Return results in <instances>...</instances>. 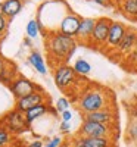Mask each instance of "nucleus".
Wrapping results in <instances>:
<instances>
[{
    "instance_id": "obj_25",
    "label": "nucleus",
    "mask_w": 137,
    "mask_h": 147,
    "mask_svg": "<svg viewBox=\"0 0 137 147\" xmlns=\"http://www.w3.org/2000/svg\"><path fill=\"white\" fill-rule=\"evenodd\" d=\"M7 25H9V19L6 16H3V15H0V37L6 32Z\"/></svg>"
},
{
    "instance_id": "obj_18",
    "label": "nucleus",
    "mask_w": 137,
    "mask_h": 147,
    "mask_svg": "<svg viewBox=\"0 0 137 147\" xmlns=\"http://www.w3.org/2000/svg\"><path fill=\"white\" fill-rule=\"evenodd\" d=\"M28 62L31 63V66L39 74H41V75L47 74V68H46V63H44V57L39 52H31V55L28 56Z\"/></svg>"
},
{
    "instance_id": "obj_11",
    "label": "nucleus",
    "mask_w": 137,
    "mask_h": 147,
    "mask_svg": "<svg viewBox=\"0 0 137 147\" xmlns=\"http://www.w3.org/2000/svg\"><path fill=\"white\" fill-rule=\"evenodd\" d=\"M85 121H93V122H99V124H108V125H114L115 121V112L111 107L102 109V110H96L92 113H85L84 115Z\"/></svg>"
},
{
    "instance_id": "obj_33",
    "label": "nucleus",
    "mask_w": 137,
    "mask_h": 147,
    "mask_svg": "<svg viewBox=\"0 0 137 147\" xmlns=\"http://www.w3.org/2000/svg\"><path fill=\"white\" fill-rule=\"evenodd\" d=\"M109 2H111L112 5H118V3L121 2V0H109Z\"/></svg>"
},
{
    "instance_id": "obj_26",
    "label": "nucleus",
    "mask_w": 137,
    "mask_h": 147,
    "mask_svg": "<svg viewBox=\"0 0 137 147\" xmlns=\"http://www.w3.org/2000/svg\"><path fill=\"white\" fill-rule=\"evenodd\" d=\"M60 118H62V121H64V122H71V119H72V112L68 109V110H65V112L60 113Z\"/></svg>"
},
{
    "instance_id": "obj_29",
    "label": "nucleus",
    "mask_w": 137,
    "mask_h": 147,
    "mask_svg": "<svg viewBox=\"0 0 137 147\" xmlns=\"http://www.w3.org/2000/svg\"><path fill=\"white\" fill-rule=\"evenodd\" d=\"M92 2H94L96 5H100V6H111L112 5L109 0H92Z\"/></svg>"
},
{
    "instance_id": "obj_14",
    "label": "nucleus",
    "mask_w": 137,
    "mask_h": 147,
    "mask_svg": "<svg viewBox=\"0 0 137 147\" xmlns=\"http://www.w3.org/2000/svg\"><path fill=\"white\" fill-rule=\"evenodd\" d=\"M137 46V31L133 28H127V32L118 47V52L124 55H130Z\"/></svg>"
},
{
    "instance_id": "obj_9",
    "label": "nucleus",
    "mask_w": 137,
    "mask_h": 147,
    "mask_svg": "<svg viewBox=\"0 0 137 147\" xmlns=\"http://www.w3.org/2000/svg\"><path fill=\"white\" fill-rule=\"evenodd\" d=\"M127 32V27L122 22L118 21H112L111 28H109V35H108V41H106V47L109 50H118V47L124 38V35Z\"/></svg>"
},
{
    "instance_id": "obj_12",
    "label": "nucleus",
    "mask_w": 137,
    "mask_h": 147,
    "mask_svg": "<svg viewBox=\"0 0 137 147\" xmlns=\"http://www.w3.org/2000/svg\"><path fill=\"white\" fill-rule=\"evenodd\" d=\"M72 144L75 147H111V138H93V137H81L77 136Z\"/></svg>"
},
{
    "instance_id": "obj_21",
    "label": "nucleus",
    "mask_w": 137,
    "mask_h": 147,
    "mask_svg": "<svg viewBox=\"0 0 137 147\" xmlns=\"http://www.w3.org/2000/svg\"><path fill=\"white\" fill-rule=\"evenodd\" d=\"M40 22L37 19H31L28 24H27V37H30V38H35L37 35H39L40 32Z\"/></svg>"
},
{
    "instance_id": "obj_1",
    "label": "nucleus",
    "mask_w": 137,
    "mask_h": 147,
    "mask_svg": "<svg viewBox=\"0 0 137 147\" xmlns=\"http://www.w3.org/2000/svg\"><path fill=\"white\" fill-rule=\"evenodd\" d=\"M77 38H72V37L64 35L59 31L50 32L47 34L46 38V50L50 56L52 62H58L59 65H64L66 60L71 57V55L75 52L77 49Z\"/></svg>"
},
{
    "instance_id": "obj_5",
    "label": "nucleus",
    "mask_w": 137,
    "mask_h": 147,
    "mask_svg": "<svg viewBox=\"0 0 137 147\" xmlns=\"http://www.w3.org/2000/svg\"><path fill=\"white\" fill-rule=\"evenodd\" d=\"M0 125H3L12 134H21L28 128V124L25 121L24 113L19 112V110H16V109L7 112L2 119H0Z\"/></svg>"
},
{
    "instance_id": "obj_30",
    "label": "nucleus",
    "mask_w": 137,
    "mask_h": 147,
    "mask_svg": "<svg viewBox=\"0 0 137 147\" xmlns=\"http://www.w3.org/2000/svg\"><path fill=\"white\" fill-rule=\"evenodd\" d=\"M28 147H43V143L40 140H34V141H31L28 144Z\"/></svg>"
},
{
    "instance_id": "obj_28",
    "label": "nucleus",
    "mask_w": 137,
    "mask_h": 147,
    "mask_svg": "<svg viewBox=\"0 0 137 147\" xmlns=\"http://www.w3.org/2000/svg\"><path fill=\"white\" fill-rule=\"evenodd\" d=\"M128 134L133 138H137V125H131L130 129H128Z\"/></svg>"
},
{
    "instance_id": "obj_34",
    "label": "nucleus",
    "mask_w": 137,
    "mask_h": 147,
    "mask_svg": "<svg viewBox=\"0 0 137 147\" xmlns=\"http://www.w3.org/2000/svg\"><path fill=\"white\" fill-rule=\"evenodd\" d=\"M2 9H3V2H0V15H2Z\"/></svg>"
},
{
    "instance_id": "obj_31",
    "label": "nucleus",
    "mask_w": 137,
    "mask_h": 147,
    "mask_svg": "<svg viewBox=\"0 0 137 147\" xmlns=\"http://www.w3.org/2000/svg\"><path fill=\"white\" fill-rule=\"evenodd\" d=\"M24 43H25L28 47H31V38H30V37H27V38H24Z\"/></svg>"
},
{
    "instance_id": "obj_3",
    "label": "nucleus",
    "mask_w": 137,
    "mask_h": 147,
    "mask_svg": "<svg viewBox=\"0 0 137 147\" xmlns=\"http://www.w3.org/2000/svg\"><path fill=\"white\" fill-rule=\"evenodd\" d=\"M112 131H114V125L99 124V122L83 119V124H81V127L78 129L77 136H81V137H93V138H111Z\"/></svg>"
},
{
    "instance_id": "obj_17",
    "label": "nucleus",
    "mask_w": 137,
    "mask_h": 147,
    "mask_svg": "<svg viewBox=\"0 0 137 147\" xmlns=\"http://www.w3.org/2000/svg\"><path fill=\"white\" fill-rule=\"evenodd\" d=\"M117 6L122 15L137 21V0H121Z\"/></svg>"
},
{
    "instance_id": "obj_32",
    "label": "nucleus",
    "mask_w": 137,
    "mask_h": 147,
    "mask_svg": "<svg viewBox=\"0 0 137 147\" xmlns=\"http://www.w3.org/2000/svg\"><path fill=\"white\" fill-rule=\"evenodd\" d=\"M5 147H19L16 143H10V144H7V146H5Z\"/></svg>"
},
{
    "instance_id": "obj_13",
    "label": "nucleus",
    "mask_w": 137,
    "mask_h": 147,
    "mask_svg": "<svg viewBox=\"0 0 137 147\" xmlns=\"http://www.w3.org/2000/svg\"><path fill=\"white\" fill-rule=\"evenodd\" d=\"M96 25V19L94 18H83L81 19V25H80V31L77 35V41H81L84 44H89L92 34Z\"/></svg>"
},
{
    "instance_id": "obj_27",
    "label": "nucleus",
    "mask_w": 137,
    "mask_h": 147,
    "mask_svg": "<svg viewBox=\"0 0 137 147\" xmlns=\"http://www.w3.org/2000/svg\"><path fill=\"white\" fill-rule=\"evenodd\" d=\"M69 128H71V124H69V122H64V121H62V124H60V131H62V132H68Z\"/></svg>"
},
{
    "instance_id": "obj_19",
    "label": "nucleus",
    "mask_w": 137,
    "mask_h": 147,
    "mask_svg": "<svg viewBox=\"0 0 137 147\" xmlns=\"http://www.w3.org/2000/svg\"><path fill=\"white\" fill-rule=\"evenodd\" d=\"M72 68H74V71H75L77 75H80V77H85V75H89V74L92 72V65L83 57L77 59L75 62H74Z\"/></svg>"
},
{
    "instance_id": "obj_24",
    "label": "nucleus",
    "mask_w": 137,
    "mask_h": 147,
    "mask_svg": "<svg viewBox=\"0 0 137 147\" xmlns=\"http://www.w3.org/2000/svg\"><path fill=\"white\" fill-rule=\"evenodd\" d=\"M62 144V137L60 136H56V137H53V138H50L47 141V144H44L43 147H59Z\"/></svg>"
},
{
    "instance_id": "obj_6",
    "label": "nucleus",
    "mask_w": 137,
    "mask_h": 147,
    "mask_svg": "<svg viewBox=\"0 0 137 147\" xmlns=\"http://www.w3.org/2000/svg\"><path fill=\"white\" fill-rule=\"evenodd\" d=\"M112 19L109 18H99L96 19V25L92 34V38L89 46L92 47H102L108 41V35H109V28H111Z\"/></svg>"
},
{
    "instance_id": "obj_15",
    "label": "nucleus",
    "mask_w": 137,
    "mask_h": 147,
    "mask_svg": "<svg viewBox=\"0 0 137 147\" xmlns=\"http://www.w3.org/2000/svg\"><path fill=\"white\" fill-rule=\"evenodd\" d=\"M24 2L22 0H3V9H2V15L6 16L9 21L14 19L19 12L22 10Z\"/></svg>"
},
{
    "instance_id": "obj_10",
    "label": "nucleus",
    "mask_w": 137,
    "mask_h": 147,
    "mask_svg": "<svg viewBox=\"0 0 137 147\" xmlns=\"http://www.w3.org/2000/svg\"><path fill=\"white\" fill-rule=\"evenodd\" d=\"M41 103H46V94H44L43 90H37V91H34V93H31L25 97H22V99H18L15 109L22 112V113H25L31 107H35L37 105H41Z\"/></svg>"
},
{
    "instance_id": "obj_7",
    "label": "nucleus",
    "mask_w": 137,
    "mask_h": 147,
    "mask_svg": "<svg viewBox=\"0 0 137 147\" xmlns=\"http://www.w3.org/2000/svg\"><path fill=\"white\" fill-rule=\"evenodd\" d=\"M10 91L12 94L15 96V99H22V97H25L34 91L39 90V87H37V84H34L33 81H30L28 78H25L24 75H16L15 80L10 82Z\"/></svg>"
},
{
    "instance_id": "obj_16",
    "label": "nucleus",
    "mask_w": 137,
    "mask_h": 147,
    "mask_svg": "<svg viewBox=\"0 0 137 147\" xmlns=\"http://www.w3.org/2000/svg\"><path fill=\"white\" fill-rule=\"evenodd\" d=\"M49 110H50V106L46 105V103H41V105H37L35 107H31L30 110H27V112L24 113V116H25L27 124H28V125H31L35 119L41 118L46 112H49Z\"/></svg>"
},
{
    "instance_id": "obj_20",
    "label": "nucleus",
    "mask_w": 137,
    "mask_h": 147,
    "mask_svg": "<svg viewBox=\"0 0 137 147\" xmlns=\"http://www.w3.org/2000/svg\"><path fill=\"white\" fill-rule=\"evenodd\" d=\"M7 60L0 57V81H5V82H12L15 80V77H12V72H14V68H7Z\"/></svg>"
},
{
    "instance_id": "obj_8",
    "label": "nucleus",
    "mask_w": 137,
    "mask_h": 147,
    "mask_svg": "<svg viewBox=\"0 0 137 147\" xmlns=\"http://www.w3.org/2000/svg\"><path fill=\"white\" fill-rule=\"evenodd\" d=\"M81 19L77 13H72V12H68V13L64 16V19L60 21L58 31L62 32L64 35L72 37V38H77L78 31H80V25H81Z\"/></svg>"
},
{
    "instance_id": "obj_35",
    "label": "nucleus",
    "mask_w": 137,
    "mask_h": 147,
    "mask_svg": "<svg viewBox=\"0 0 137 147\" xmlns=\"http://www.w3.org/2000/svg\"><path fill=\"white\" fill-rule=\"evenodd\" d=\"M66 147H75V146H74V144H69V146H66Z\"/></svg>"
},
{
    "instance_id": "obj_4",
    "label": "nucleus",
    "mask_w": 137,
    "mask_h": 147,
    "mask_svg": "<svg viewBox=\"0 0 137 147\" xmlns=\"http://www.w3.org/2000/svg\"><path fill=\"white\" fill-rule=\"evenodd\" d=\"M53 80H55V84L59 90L68 91L72 85L77 82V74H75L72 66L64 63V65H59V66L55 68Z\"/></svg>"
},
{
    "instance_id": "obj_23",
    "label": "nucleus",
    "mask_w": 137,
    "mask_h": 147,
    "mask_svg": "<svg viewBox=\"0 0 137 147\" xmlns=\"http://www.w3.org/2000/svg\"><path fill=\"white\" fill-rule=\"evenodd\" d=\"M68 109H69V100L66 99V97H59V99L56 100V110L59 113H62Z\"/></svg>"
},
{
    "instance_id": "obj_2",
    "label": "nucleus",
    "mask_w": 137,
    "mask_h": 147,
    "mask_svg": "<svg viewBox=\"0 0 137 147\" xmlns=\"http://www.w3.org/2000/svg\"><path fill=\"white\" fill-rule=\"evenodd\" d=\"M111 107L109 105V93L99 87H90L81 91L78 97V109L83 115L92 113L96 110H102Z\"/></svg>"
},
{
    "instance_id": "obj_22",
    "label": "nucleus",
    "mask_w": 137,
    "mask_h": 147,
    "mask_svg": "<svg viewBox=\"0 0 137 147\" xmlns=\"http://www.w3.org/2000/svg\"><path fill=\"white\" fill-rule=\"evenodd\" d=\"M12 136H14V134L9 132L3 125H0V147H5V146L10 144L12 143Z\"/></svg>"
}]
</instances>
